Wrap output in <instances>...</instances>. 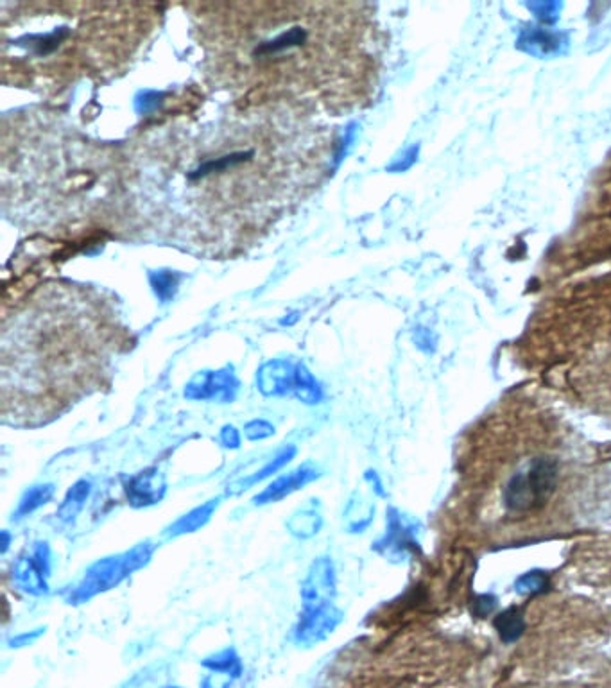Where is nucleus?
<instances>
[{
  "instance_id": "nucleus-13",
  "label": "nucleus",
  "mask_w": 611,
  "mask_h": 688,
  "mask_svg": "<svg viewBox=\"0 0 611 688\" xmlns=\"http://www.w3.org/2000/svg\"><path fill=\"white\" fill-rule=\"evenodd\" d=\"M319 475L321 473H319L318 466L312 465V463L298 466L293 472L280 475L267 488L260 491L259 495L253 499V504L255 506H266V504H275V502L287 499L289 495L302 490L310 482L316 481Z\"/></svg>"
},
{
  "instance_id": "nucleus-16",
  "label": "nucleus",
  "mask_w": 611,
  "mask_h": 688,
  "mask_svg": "<svg viewBox=\"0 0 611 688\" xmlns=\"http://www.w3.org/2000/svg\"><path fill=\"white\" fill-rule=\"evenodd\" d=\"M221 504V499H210L201 504L198 508L190 509L189 513L180 516L176 522L169 525L164 531L165 540H173V538H180L185 534H192L203 529L205 525L212 520V516L216 513L217 508Z\"/></svg>"
},
{
  "instance_id": "nucleus-26",
  "label": "nucleus",
  "mask_w": 611,
  "mask_h": 688,
  "mask_svg": "<svg viewBox=\"0 0 611 688\" xmlns=\"http://www.w3.org/2000/svg\"><path fill=\"white\" fill-rule=\"evenodd\" d=\"M497 606V597H491V595H481L477 602H474V615L475 617H488L491 611L495 610Z\"/></svg>"
},
{
  "instance_id": "nucleus-4",
  "label": "nucleus",
  "mask_w": 611,
  "mask_h": 688,
  "mask_svg": "<svg viewBox=\"0 0 611 688\" xmlns=\"http://www.w3.org/2000/svg\"><path fill=\"white\" fill-rule=\"evenodd\" d=\"M142 2H2V81L58 95L128 69L160 22Z\"/></svg>"
},
{
  "instance_id": "nucleus-21",
  "label": "nucleus",
  "mask_w": 611,
  "mask_h": 688,
  "mask_svg": "<svg viewBox=\"0 0 611 688\" xmlns=\"http://www.w3.org/2000/svg\"><path fill=\"white\" fill-rule=\"evenodd\" d=\"M203 665L207 667L208 671L221 672V674H226V676H232L233 680L241 678V658H239V654L235 653V649H232V647L208 656Z\"/></svg>"
},
{
  "instance_id": "nucleus-8",
  "label": "nucleus",
  "mask_w": 611,
  "mask_h": 688,
  "mask_svg": "<svg viewBox=\"0 0 611 688\" xmlns=\"http://www.w3.org/2000/svg\"><path fill=\"white\" fill-rule=\"evenodd\" d=\"M52 570V552L49 543L38 542L33 552L22 556L13 567L15 585L29 595H45L49 592V577Z\"/></svg>"
},
{
  "instance_id": "nucleus-11",
  "label": "nucleus",
  "mask_w": 611,
  "mask_h": 688,
  "mask_svg": "<svg viewBox=\"0 0 611 688\" xmlns=\"http://www.w3.org/2000/svg\"><path fill=\"white\" fill-rule=\"evenodd\" d=\"M124 491H126L131 508H151L164 500L167 493V481L160 470L149 468L130 477L124 484Z\"/></svg>"
},
{
  "instance_id": "nucleus-7",
  "label": "nucleus",
  "mask_w": 611,
  "mask_h": 688,
  "mask_svg": "<svg viewBox=\"0 0 611 688\" xmlns=\"http://www.w3.org/2000/svg\"><path fill=\"white\" fill-rule=\"evenodd\" d=\"M153 552H155V545L144 542L138 543L131 551L124 554L97 559L94 565L87 568L85 576L78 585L74 586V590H70L67 601L70 604H83L121 585L126 577L146 567L153 558Z\"/></svg>"
},
{
  "instance_id": "nucleus-9",
  "label": "nucleus",
  "mask_w": 611,
  "mask_h": 688,
  "mask_svg": "<svg viewBox=\"0 0 611 688\" xmlns=\"http://www.w3.org/2000/svg\"><path fill=\"white\" fill-rule=\"evenodd\" d=\"M343 620V613L334 602L303 608L300 620L294 628V642L302 647H314L327 640Z\"/></svg>"
},
{
  "instance_id": "nucleus-10",
  "label": "nucleus",
  "mask_w": 611,
  "mask_h": 688,
  "mask_svg": "<svg viewBox=\"0 0 611 688\" xmlns=\"http://www.w3.org/2000/svg\"><path fill=\"white\" fill-rule=\"evenodd\" d=\"M336 592L337 577L334 561L328 556L314 559L302 583L303 608L328 604L334 601Z\"/></svg>"
},
{
  "instance_id": "nucleus-18",
  "label": "nucleus",
  "mask_w": 611,
  "mask_h": 688,
  "mask_svg": "<svg viewBox=\"0 0 611 688\" xmlns=\"http://www.w3.org/2000/svg\"><path fill=\"white\" fill-rule=\"evenodd\" d=\"M90 493H92V482L87 479H81L76 484H72V488L67 491L65 499L61 500L60 508L56 511L60 522L63 524L74 522L85 508Z\"/></svg>"
},
{
  "instance_id": "nucleus-27",
  "label": "nucleus",
  "mask_w": 611,
  "mask_h": 688,
  "mask_svg": "<svg viewBox=\"0 0 611 688\" xmlns=\"http://www.w3.org/2000/svg\"><path fill=\"white\" fill-rule=\"evenodd\" d=\"M232 681V676H226V674H221V672L210 671L207 678L201 681V688H230Z\"/></svg>"
},
{
  "instance_id": "nucleus-28",
  "label": "nucleus",
  "mask_w": 611,
  "mask_h": 688,
  "mask_svg": "<svg viewBox=\"0 0 611 688\" xmlns=\"http://www.w3.org/2000/svg\"><path fill=\"white\" fill-rule=\"evenodd\" d=\"M44 633V628L35 629V631H26V633H22V635H17V637L11 638V642H9V644H11V647H26V645L35 644L36 640L42 637Z\"/></svg>"
},
{
  "instance_id": "nucleus-22",
  "label": "nucleus",
  "mask_w": 611,
  "mask_h": 688,
  "mask_svg": "<svg viewBox=\"0 0 611 688\" xmlns=\"http://www.w3.org/2000/svg\"><path fill=\"white\" fill-rule=\"evenodd\" d=\"M293 393L305 404H318L321 400V389H319L318 382L312 379V375L305 368H298L296 371Z\"/></svg>"
},
{
  "instance_id": "nucleus-12",
  "label": "nucleus",
  "mask_w": 611,
  "mask_h": 688,
  "mask_svg": "<svg viewBox=\"0 0 611 688\" xmlns=\"http://www.w3.org/2000/svg\"><path fill=\"white\" fill-rule=\"evenodd\" d=\"M239 384L228 371H208L199 373L190 380L185 389V396L190 400H216V402H232Z\"/></svg>"
},
{
  "instance_id": "nucleus-17",
  "label": "nucleus",
  "mask_w": 611,
  "mask_h": 688,
  "mask_svg": "<svg viewBox=\"0 0 611 688\" xmlns=\"http://www.w3.org/2000/svg\"><path fill=\"white\" fill-rule=\"evenodd\" d=\"M296 373L287 362H269L259 373L260 391L267 396L285 395L294 391Z\"/></svg>"
},
{
  "instance_id": "nucleus-5",
  "label": "nucleus",
  "mask_w": 611,
  "mask_h": 688,
  "mask_svg": "<svg viewBox=\"0 0 611 688\" xmlns=\"http://www.w3.org/2000/svg\"><path fill=\"white\" fill-rule=\"evenodd\" d=\"M2 137V199L17 217L60 228L87 217L126 221L124 153L97 146L44 113Z\"/></svg>"
},
{
  "instance_id": "nucleus-14",
  "label": "nucleus",
  "mask_w": 611,
  "mask_h": 688,
  "mask_svg": "<svg viewBox=\"0 0 611 688\" xmlns=\"http://www.w3.org/2000/svg\"><path fill=\"white\" fill-rule=\"evenodd\" d=\"M298 454V448L294 445H287V447L280 448L276 452L275 456L269 457L266 461V465L262 468H257L250 473H244V477H239V479H233L228 486V495H239L242 491L250 490L255 484L259 482L266 481L271 475H275L276 472H280L284 466L289 465L293 461L294 457Z\"/></svg>"
},
{
  "instance_id": "nucleus-2",
  "label": "nucleus",
  "mask_w": 611,
  "mask_h": 688,
  "mask_svg": "<svg viewBox=\"0 0 611 688\" xmlns=\"http://www.w3.org/2000/svg\"><path fill=\"white\" fill-rule=\"evenodd\" d=\"M210 85L250 108L323 119L361 101L371 63L370 29L359 4H192Z\"/></svg>"
},
{
  "instance_id": "nucleus-24",
  "label": "nucleus",
  "mask_w": 611,
  "mask_h": 688,
  "mask_svg": "<svg viewBox=\"0 0 611 688\" xmlns=\"http://www.w3.org/2000/svg\"><path fill=\"white\" fill-rule=\"evenodd\" d=\"M244 436L250 441H262L275 436V427L266 420H253L244 427Z\"/></svg>"
},
{
  "instance_id": "nucleus-3",
  "label": "nucleus",
  "mask_w": 611,
  "mask_h": 688,
  "mask_svg": "<svg viewBox=\"0 0 611 688\" xmlns=\"http://www.w3.org/2000/svg\"><path fill=\"white\" fill-rule=\"evenodd\" d=\"M122 328L112 301L79 285L47 284L4 314L2 411L47 418L101 384Z\"/></svg>"
},
{
  "instance_id": "nucleus-23",
  "label": "nucleus",
  "mask_w": 611,
  "mask_h": 688,
  "mask_svg": "<svg viewBox=\"0 0 611 688\" xmlns=\"http://www.w3.org/2000/svg\"><path fill=\"white\" fill-rule=\"evenodd\" d=\"M515 588L522 595L545 594L551 588V579L545 572H529L518 577Z\"/></svg>"
},
{
  "instance_id": "nucleus-29",
  "label": "nucleus",
  "mask_w": 611,
  "mask_h": 688,
  "mask_svg": "<svg viewBox=\"0 0 611 688\" xmlns=\"http://www.w3.org/2000/svg\"><path fill=\"white\" fill-rule=\"evenodd\" d=\"M2 538H4V543H2V552L8 551V543H9V534L8 533H2Z\"/></svg>"
},
{
  "instance_id": "nucleus-15",
  "label": "nucleus",
  "mask_w": 611,
  "mask_h": 688,
  "mask_svg": "<svg viewBox=\"0 0 611 688\" xmlns=\"http://www.w3.org/2000/svg\"><path fill=\"white\" fill-rule=\"evenodd\" d=\"M323 509L319 500L312 499L296 509L287 520V531L298 540H310L321 531L323 527Z\"/></svg>"
},
{
  "instance_id": "nucleus-19",
  "label": "nucleus",
  "mask_w": 611,
  "mask_h": 688,
  "mask_svg": "<svg viewBox=\"0 0 611 688\" xmlns=\"http://www.w3.org/2000/svg\"><path fill=\"white\" fill-rule=\"evenodd\" d=\"M54 493H56V486L51 482L35 484L31 488H27L24 495L20 497L13 520H22V518L33 515L38 509L44 508L45 504L51 502Z\"/></svg>"
},
{
  "instance_id": "nucleus-25",
  "label": "nucleus",
  "mask_w": 611,
  "mask_h": 688,
  "mask_svg": "<svg viewBox=\"0 0 611 688\" xmlns=\"http://www.w3.org/2000/svg\"><path fill=\"white\" fill-rule=\"evenodd\" d=\"M219 443H221L224 448L239 450V448H241V434H239V430L235 429L233 425H226V427H223V430H221V434H219Z\"/></svg>"
},
{
  "instance_id": "nucleus-1",
  "label": "nucleus",
  "mask_w": 611,
  "mask_h": 688,
  "mask_svg": "<svg viewBox=\"0 0 611 688\" xmlns=\"http://www.w3.org/2000/svg\"><path fill=\"white\" fill-rule=\"evenodd\" d=\"M323 119L230 104L149 128L124 151L126 223L207 257L259 244L312 196L336 156Z\"/></svg>"
},
{
  "instance_id": "nucleus-30",
  "label": "nucleus",
  "mask_w": 611,
  "mask_h": 688,
  "mask_svg": "<svg viewBox=\"0 0 611 688\" xmlns=\"http://www.w3.org/2000/svg\"><path fill=\"white\" fill-rule=\"evenodd\" d=\"M165 688H181V687H165Z\"/></svg>"
},
{
  "instance_id": "nucleus-20",
  "label": "nucleus",
  "mask_w": 611,
  "mask_h": 688,
  "mask_svg": "<svg viewBox=\"0 0 611 688\" xmlns=\"http://www.w3.org/2000/svg\"><path fill=\"white\" fill-rule=\"evenodd\" d=\"M493 626L504 644H515L525 633L524 611L517 606L504 610L495 617Z\"/></svg>"
},
{
  "instance_id": "nucleus-6",
  "label": "nucleus",
  "mask_w": 611,
  "mask_h": 688,
  "mask_svg": "<svg viewBox=\"0 0 611 688\" xmlns=\"http://www.w3.org/2000/svg\"><path fill=\"white\" fill-rule=\"evenodd\" d=\"M560 466L552 457H536L524 472L509 479L504 488V506L511 515H531L545 508L556 493Z\"/></svg>"
}]
</instances>
